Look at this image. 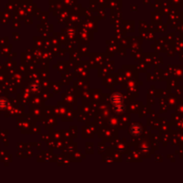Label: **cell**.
<instances>
[{
    "mask_svg": "<svg viewBox=\"0 0 183 183\" xmlns=\"http://www.w3.org/2000/svg\"><path fill=\"white\" fill-rule=\"evenodd\" d=\"M110 100L113 105V110L116 114H122L125 111V104H124V98L121 93L116 92L112 94Z\"/></svg>",
    "mask_w": 183,
    "mask_h": 183,
    "instance_id": "cell-1",
    "label": "cell"
},
{
    "mask_svg": "<svg viewBox=\"0 0 183 183\" xmlns=\"http://www.w3.org/2000/svg\"><path fill=\"white\" fill-rule=\"evenodd\" d=\"M142 131V129H141V126L138 123H134L130 126V133L132 135V136H139Z\"/></svg>",
    "mask_w": 183,
    "mask_h": 183,
    "instance_id": "cell-2",
    "label": "cell"
},
{
    "mask_svg": "<svg viewBox=\"0 0 183 183\" xmlns=\"http://www.w3.org/2000/svg\"><path fill=\"white\" fill-rule=\"evenodd\" d=\"M9 104V102L5 98H0V109H5Z\"/></svg>",
    "mask_w": 183,
    "mask_h": 183,
    "instance_id": "cell-3",
    "label": "cell"
}]
</instances>
